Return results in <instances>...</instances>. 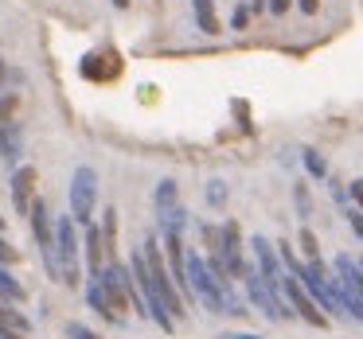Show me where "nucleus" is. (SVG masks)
Wrapping results in <instances>:
<instances>
[{
    "label": "nucleus",
    "instance_id": "obj_28",
    "mask_svg": "<svg viewBox=\"0 0 363 339\" xmlns=\"http://www.w3.org/2000/svg\"><path fill=\"white\" fill-rule=\"evenodd\" d=\"M347 195H352V203L363 211V180H352V183H347Z\"/></svg>",
    "mask_w": 363,
    "mask_h": 339
},
{
    "label": "nucleus",
    "instance_id": "obj_30",
    "mask_svg": "<svg viewBox=\"0 0 363 339\" xmlns=\"http://www.w3.org/2000/svg\"><path fill=\"white\" fill-rule=\"evenodd\" d=\"M266 8L274 12V16H281V12L289 8V0H266Z\"/></svg>",
    "mask_w": 363,
    "mask_h": 339
},
{
    "label": "nucleus",
    "instance_id": "obj_10",
    "mask_svg": "<svg viewBox=\"0 0 363 339\" xmlns=\"http://www.w3.org/2000/svg\"><path fill=\"white\" fill-rule=\"evenodd\" d=\"M20 152H24V125L20 121L0 125V160L4 164H20Z\"/></svg>",
    "mask_w": 363,
    "mask_h": 339
},
{
    "label": "nucleus",
    "instance_id": "obj_2",
    "mask_svg": "<svg viewBox=\"0 0 363 339\" xmlns=\"http://www.w3.org/2000/svg\"><path fill=\"white\" fill-rule=\"evenodd\" d=\"M82 238H79V222L71 214H59L55 219V265H59V281L67 289H79L82 285Z\"/></svg>",
    "mask_w": 363,
    "mask_h": 339
},
{
    "label": "nucleus",
    "instance_id": "obj_33",
    "mask_svg": "<svg viewBox=\"0 0 363 339\" xmlns=\"http://www.w3.org/2000/svg\"><path fill=\"white\" fill-rule=\"evenodd\" d=\"M0 230H4V214H0Z\"/></svg>",
    "mask_w": 363,
    "mask_h": 339
},
{
    "label": "nucleus",
    "instance_id": "obj_6",
    "mask_svg": "<svg viewBox=\"0 0 363 339\" xmlns=\"http://www.w3.org/2000/svg\"><path fill=\"white\" fill-rule=\"evenodd\" d=\"M215 253L223 258V269H227L230 281H242L246 258H242V230H238V222H223L219 226V246H215Z\"/></svg>",
    "mask_w": 363,
    "mask_h": 339
},
{
    "label": "nucleus",
    "instance_id": "obj_18",
    "mask_svg": "<svg viewBox=\"0 0 363 339\" xmlns=\"http://www.w3.org/2000/svg\"><path fill=\"white\" fill-rule=\"evenodd\" d=\"M102 246H106V253L113 250V242H118V207H106L102 211Z\"/></svg>",
    "mask_w": 363,
    "mask_h": 339
},
{
    "label": "nucleus",
    "instance_id": "obj_1",
    "mask_svg": "<svg viewBox=\"0 0 363 339\" xmlns=\"http://www.w3.org/2000/svg\"><path fill=\"white\" fill-rule=\"evenodd\" d=\"M141 253H145V265H149L152 292L160 297V304L168 308V316H172V320H184V312H188V308H184V297L176 292L172 277H168V265H164V253H160V234H157V230H149V234H145Z\"/></svg>",
    "mask_w": 363,
    "mask_h": 339
},
{
    "label": "nucleus",
    "instance_id": "obj_25",
    "mask_svg": "<svg viewBox=\"0 0 363 339\" xmlns=\"http://www.w3.org/2000/svg\"><path fill=\"white\" fill-rule=\"evenodd\" d=\"M246 24H250V8H246V4H238V8L230 12V28H235V32H246Z\"/></svg>",
    "mask_w": 363,
    "mask_h": 339
},
{
    "label": "nucleus",
    "instance_id": "obj_16",
    "mask_svg": "<svg viewBox=\"0 0 363 339\" xmlns=\"http://www.w3.org/2000/svg\"><path fill=\"white\" fill-rule=\"evenodd\" d=\"M191 16H196V28L203 35H219V16H215V0H191Z\"/></svg>",
    "mask_w": 363,
    "mask_h": 339
},
{
    "label": "nucleus",
    "instance_id": "obj_29",
    "mask_svg": "<svg viewBox=\"0 0 363 339\" xmlns=\"http://www.w3.org/2000/svg\"><path fill=\"white\" fill-rule=\"evenodd\" d=\"M297 8L305 12V16H316V8H320V0H297Z\"/></svg>",
    "mask_w": 363,
    "mask_h": 339
},
{
    "label": "nucleus",
    "instance_id": "obj_13",
    "mask_svg": "<svg viewBox=\"0 0 363 339\" xmlns=\"http://www.w3.org/2000/svg\"><path fill=\"white\" fill-rule=\"evenodd\" d=\"M86 304L94 308L98 320H106V323H125L118 312H113V304H110V297H106L102 281H86Z\"/></svg>",
    "mask_w": 363,
    "mask_h": 339
},
{
    "label": "nucleus",
    "instance_id": "obj_12",
    "mask_svg": "<svg viewBox=\"0 0 363 339\" xmlns=\"http://www.w3.org/2000/svg\"><path fill=\"white\" fill-rule=\"evenodd\" d=\"M82 74H86V79H113V74L121 71V59H113L110 51H98V55H86L82 59V67H79Z\"/></svg>",
    "mask_w": 363,
    "mask_h": 339
},
{
    "label": "nucleus",
    "instance_id": "obj_11",
    "mask_svg": "<svg viewBox=\"0 0 363 339\" xmlns=\"http://www.w3.org/2000/svg\"><path fill=\"white\" fill-rule=\"evenodd\" d=\"M32 183H35V168L28 164V168H16L12 172V203H16V211L28 219V207H32Z\"/></svg>",
    "mask_w": 363,
    "mask_h": 339
},
{
    "label": "nucleus",
    "instance_id": "obj_31",
    "mask_svg": "<svg viewBox=\"0 0 363 339\" xmlns=\"http://www.w3.org/2000/svg\"><path fill=\"white\" fill-rule=\"evenodd\" d=\"M9 82V67H4V59H0V86Z\"/></svg>",
    "mask_w": 363,
    "mask_h": 339
},
{
    "label": "nucleus",
    "instance_id": "obj_22",
    "mask_svg": "<svg viewBox=\"0 0 363 339\" xmlns=\"http://www.w3.org/2000/svg\"><path fill=\"white\" fill-rule=\"evenodd\" d=\"M227 195H230V191H227V183H223V180L207 183V203H211V207H223V203H227Z\"/></svg>",
    "mask_w": 363,
    "mask_h": 339
},
{
    "label": "nucleus",
    "instance_id": "obj_15",
    "mask_svg": "<svg viewBox=\"0 0 363 339\" xmlns=\"http://www.w3.org/2000/svg\"><path fill=\"white\" fill-rule=\"evenodd\" d=\"M176 199H180V188H176V180H160L157 191H152V214H157V219H164L172 207H180Z\"/></svg>",
    "mask_w": 363,
    "mask_h": 339
},
{
    "label": "nucleus",
    "instance_id": "obj_32",
    "mask_svg": "<svg viewBox=\"0 0 363 339\" xmlns=\"http://www.w3.org/2000/svg\"><path fill=\"white\" fill-rule=\"evenodd\" d=\"M113 8H129V0H110Z\"/></svg>",
    "mask_w": 363,
    "mask_h": 339
},
{
    "label": "nucleus",
    "instance_id": "obj_4",
    "mask_svg": "<svg viewBox=\"0 0 363 339\" xmlns=\"http://www.w3.org/2000/svg\"><path fill=\"white\" fill-rule=\"evenodd\" d=\"M94 207H98V172L90 164H79L71 176V219L79 226L94 222Z\"/></svg>",
    "mask_w": 363,
    "mask_h": 339
},
{
    "label": "nucleus",
    "instance_id": "obj_7",
    "mask_svg": "<svg viewBox=\"0 0 363 339\" xmlns=\"http://www.w3.org/2000/svg\"><path fill=\"white\" fill-rule=\"evenodd\" d=\"M281 297H285V304L293 308V316H301L305 323H313V328H324V323H328V316H324L320 308H316V300L297 285V277L285 273V281H281Z\"/></svg>",
    "mask_w": 363,
    "mask_h": 339
},
{
    "label": "nucleus",
    "instance_id": "obj_21",
    "mask_svg": "<svg viewBox=\"0 0 363 339\" xmlns=\"http://www.w3.org/2000/svg\"><path fill=\"white\" fill-rule=\"evenodd\" d=\"M16 110H20V98L16 94H0V125L16 121Z\"/></svg>",
    "mask_w": 363,
    "mask_h": 339
},
{
    "label": "nucleus",
    "instance_id": "obj_23",
    "mask_svg": "<svg viewBox=\"0 0 363 339\" xmlns=\"http://www.w3.org/2000/svg\"><path fill=\"white\" fill-rule=\"evenodd\" d=\"M293 199H297V214H301V219H308V214H313V199H308L305 183H297V188H293Z\"/></svg>",
    "mask_w": 363,
    "mask_h": 339
},
{
    "label": "nucleus",
    "instance_id": "obj_24",
    "mask_svg": "<svg viewBox=\"0 0 363 339\" xmlns=\"http://www.w3.org/2000/svg\"><path fill=\"white\" fill-rule=\"evenodd\" d=\"M67 339H102V335H98V331H90L86 323L71 320V323H67Z\"/></svg>",
    "mask_w": 363,
    "mask_h": 339
},
{
    "label": "nucleus",
    "instance_id": "obj_20",
    "mask_svg": "<svg viewBox=\"0 0 363 339\" xmlns=\"http://www.w3.org/2000/svg\"><path fill=\"white\" fill-rule=\"evenodd\" d=\"M297 246H301V253H305V261H320V246H316V234L308 226L297 234Z\"/></svg>",
    "mask_w": 363,
    "mask_h": 339
},
{
    "label": "nucleus",
    "instance_id": "obj_3",
    "mask_svg": "<svg viewBox=\"0 0 363 339\" xmlns=\"http://www.w3.org/2000/svg\"><path fill=\"white\" fill-rule=\"evenodd\" d=\"M242 285H246V297H250V304L258 308V312L266 316V320H274V323H277V320H289V316H293V308L285 304L281 289H274V285H269L254 265H246Z\"/></svg>",
    "mask_w": 363,
    "mask_h": 339
},
{
    "label": "nucleus",
    "instance_id": "obj_27",
    "mask_svg": "<svg viewBox=\"0 0 363 339\" xmlns=\"http://www.w3.org/2000/svg\"><path fill=\"white\" fill-rule=\"evenodd\" d=\"M344 214H347V222H352V230L359 234V242H363V211L359 207H344Z\"/></svg>",
    "mask_w": 363,
    "mask_h": 339
},
{
    "label": "nucleus",
    "instance_id": "obj_19",
    "mask_svg": "<svg viewBox=\"0 0 363 339\" xmlns=\"http://www.w3.org/2000/svg\"><path fill=\"white\" fill-rule=\"evenodd\" d=\"M301 164H305V172L313 176V180H328V164H324V156H320V152L301 149Z\"/></svg>",
    "mask_w": 363,
    "mask_h": 339
},
{
    "label": "nucleus",
    "instance_id": "obj_8",
    "mask_svg": "<svg viewBox=\"0 0 363 339\" xmlns=\"http://www.w3.org/2000/svg\"><path fill=\"white\" fill-rule=\"evenodd\" d=\"M250 250H254V269H258L262 277H266L274 289H281V281H285V265H281V253L274 250V242L269 238H250Z\"/></svg>",
    "mask_w": 363,
    "mask_h": 339
},
{
    "label": "nucleus",
    "instance_id": "obj_9",
    "mask_svg": "<svg viewBox=\"0 0 363 339\" xmlns=\"http://www.w3.org/2000/svg\"><path fill=\"white\" fill-rule=\"evenodd\" d=\"M82 253H86L90 281H102V273H106V246H102V230H98V222H86V226H82Z\"/></svg>",
    "mask_w": 363,
    "mask_h": 339
},
{
    "label": "nucleus",
    "instance_id": "obj_17",
    "mask_svg": "<svg viewBox=\"0 0 363 339\" xmlns=\"http://www.w3.org/2000/svg\"><path fill=\"white\" fill-rule=\"evenodd\" d=\"M0 300H4V304H24L28 300V289L9 273V265H0Z\"/></svg>",
    "mask_w": 363,
    "mask_h": 339
},
{
    "label": "nucleus",
    "instance_id": "obj_26",
    "mask_svg": "<svg viewBox=\"0 0 363 339\" xmlns=\"http://www.w3.org/2000/svg\"><path fill=\"white\" fill-rule=\"evenodd\" d=\"M16 261H20V250L0 238V265H16Z\"/></svg>",
    "mask_w": 363,
    "mask_h": 339
},
{
    "label": "nucleus",
    "instance_id": "obj_5",
    "mask_svg": "<svg viewBox=\"0 0 363 339\" xmlns=\"http://www.w3.org/2000/svg\"><path fill=\"white\" fill-rule=\"evenodd\" d=\"M28 222H32V238L40 246V258H43V269L59 281V265H55V219H51L48 203L43 199H32L28 207Z\"/></svg>",
    "mask_w": 363,
    "mask_h": 339
},
{
    "label": "nucleus",
    "instance_id": "obj_14",
    "mask_svg": "<svg viewBox=\"0 0 363 339\" xmlns=\"http://www.w3.org/2000/svg\"><path fill=\"white\" fill-rule=\"evenodd\" d=\"M332 292H336V300H340V308H344V316H352V320L363 323V297H359V292L347 289L340 277H332Z\"/></svg>",
    "mask_w": 363,
    "mask_h": 339
}]
</instances>
